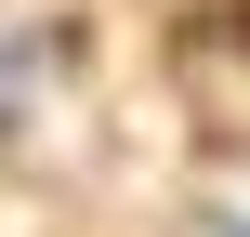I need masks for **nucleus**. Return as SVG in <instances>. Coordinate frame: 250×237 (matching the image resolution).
Segmentation results:
<instances>
[{
  "label": "nucleus",
  "mask_w": 250,
  "mask_h": 237,
  "mask_svg": "<svg viewBox=\"0 0 250 237\" xmlns=\"http://www.w3.org/2000/svg\"><path fill=\"white\" fill-rule=\"evenodd\" d=\"M224 40H250V0H237V13H224Z\"/></svg>",
  "instance_id": "obj_1"
}]
</instances>
